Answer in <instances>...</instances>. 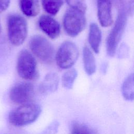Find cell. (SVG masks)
<instances>
[{
  "label": "cell",
  "mask_w": 134,
  "mask_h": 134,
  "mask_svg": "<svg viewBox=\"0 0 134 134\" xmlns=\"http://www.w3.org/2000/svg\"><path fill=\"white\" fill-rule=\"evenodd\" d=\"M8 37L14 46H19L25 40L28 34L26 19L18 14H11L7 19Z\"/></svg>",
  "instance_id": "2"
},
{
  "label": "cell",
  "mask_w": 134,
  "mask_h": 134,
  "mask_svg": "<svg viewBox=\"0 0 134 134\" xmlns=\"http://www.w3.org/2000/svg\"><path fill=\"white\" fill-rule=\"evenodd\" d=\"M10 0H0V13L5 11L9 6Z\"/></svg>",
  "instance_id": "20"
},
{
  "label": "cell",
  "mask_w": 134,
  "mask_h": 134,
  "mask_svg": "<svg viewBox=\"0 0 134 134\" xmlns=\"http://www.w3.org/2000/svg\"><path fill=\"white\" fill-rule=\"evenodd\" d=\"M1 31V23H0V33Z\"/></svg>",
  "instance_id": "23"
},
{
  "label": "cell",
  "mask_w": 134,
  "mask_h": 134,
  "mask_svg": "<svg viewBox=\"0 0 134 134\" xmlns=\"http://www.w3.org/2000/svg\"><path fill=\"white\" fill-rule=\"evenodd\" d=\"M77 76V72L74 69H71L65 72L62 77L63 86L66 89L72 88L74 81Z\"/></svg>",
  "instance_id": "17"
},
{
  "label": "cell",
  "mask_w": 134,
  "mask_h": 134,
  "mask_svg": "<svg viewBox=\"0 0 134 134\" xmlns=\"http://www.w3.org/2000/svg\"><path fill=\"white\" fill-rule=\"evenodd\" d=\"M32 53L42 62L51 64L54 60L55 51L53 45L44 37L40 35L33 36L29 43Z\"/></svg>",
  "instance_id": "3"
},
{
  "label": "cell",
  "mask_w": 134,
  "mask_h": 134,
  "mask_svg": "<svg viewBox=\"0 0 134 134\" xmlns=\"http://www.w3.org/2000/svg\"><path fill=\"white\" fill-rule=\"evenodd\" d=\"M79 125H75L73 126L71 134H79Z\"/></svg>",
  "instance_id": "22"
},
{
  "label": "cell",
  "mask_w": 134,
  "mask_h": 134,
  "mask_svg": "<svg viewBox=\"0 0 134 134\" xmlns=\"http://www.w3.org/2000/svg\"><path fill=\"white\" fill-rule=\"evenodd\" d=\"M83 61L84 70L88 75H92L96 71L95 57L91 50L86 46L83 50Z\"/></svg>",
  "instance_id": "14"
},
{
  "label": "cell",
  "mask_w": 134,
  "mask_h": 134,
  "mask_svg": "<svg viewBox=\"0 0 134 134\" xmlns=\"http://www.w3.org/2000/svg\"><path fill=\"white\" fill-rule=\"evenodd\" d=\"M41 109L35 103L21 104L11 110L8 114L9 123L15 127H22L34 122L38 118Z\"/></svg>",
  "instance_id": "1"
},
{
  "label": "cell",
  "mask_w": 134,
  "mask_h": 134,
  "mask_svg": "<svg viewBox=\"0 0 134 134\" xmlns=\"http://www.w3.org/2000/svg\"><path fill=\"white\" fill-rule=\"evenodd\" d=\"M128 12L126 10H120L114 27L110 31L106 41V50L108 55H115L117 46L126 28Z\"/></svg>",
  "instance_id": "5"
},
{
  "label": "cell",
  "mask_w": 134,
  "mask_h": 134,
  "mask_svg": "<svg viewBox=\"0 0 134 134\" xmlns=\"http://www.w3.org/2000/svg\"><path fill=\"white\" fill-rule=\"evenodd\" d=\"M58 128V124L56 122L52 123L46 130L43 131L42 134H54Z\"/></svg>",
  "instance_id": "19"
},
{
  "label": "cell",
  "mask_w": 134,
  "mask_h": 134,
  "mask_svg": "<svg viewBox=\"0 0 134 134\" xmlns=\"http://www.w3.org/2000/svg\"><path fill=\"white\" fill-rule=\"evenodd\" d=\"M63 24L66 34L71 37H76L86 26V19L85 13L70 8L64 15Z\"/></svg>",
  "instance_id": "6"
},
{
  "label": "cell",
  "mask_w": 134,
  "mask_h": 134,
  "mask_svg": "<svg viewBox=\"0 0 134 134\" xmlns=\"http://www.w3.org/2000/svg\"><path fill=\"white\" fill-rule=\"evenodd\" d=\"M59 79L55 73H49L46 75L39 86L40 92L48 94L55 92L58 86Z\"/></svg>",
  "instance_id": "11"
},
{
  "label": "cell",
  "mask_w": 134,
  "mask_h": 134,
  "mask_svg": "<svg viewBox=\"0 0 134 134\" xmlns=\"http://www.w3.org/2000/svg\"><path fill=\"white\" fill-rule=\"evenodd\" d=\"M79 134H91L88 129L85 127H79Z\"/></svg>",
  "instance_id": "21"
},
{
  "label": "cell",
  "mask_w": 134,
  "mask_h": 134,
  "mask_svg": "<svg viewBox=\"0 0 134 134\" xmlns=\"http://www.w3.org/2000/svg\"><path fill=\"white\" fill-rule=\"evenodd\" d=\"M97 16L100 25L104 27L110 26L113 23L112 2L111 0H97Z\"/></svg>",
  "instance_id": "10"
},
{
  "label": "cell",
  "mask_w": 134,
  "mask_h": 134,
  "mask_svg": "<svg viewBox=\"0 0 134 134\" xmlns=\"http://www.w3.org/2000/svg\"><path fill=\"white\" fill-rule=\"evenodd\" d=\"M17 71L18 75L26 80H35L39 77L37 62L27 50H21L18 57Z\"/></svg>",
  "instance_id": "4"
},
{
  "label": "cell",
  "mask_w": 134,
  "mask_h": 134,
  "mask_svg": "<svg viewBox=\"0 0 134 134\" xmlns=\"http://www.w3.org/2000/svg\"><path fill=\"white\" fill-rule=\"evenodd\" d=\"M19 6L23 13L28 17H35L40 12L39 0H19Z\"/></svg>",
  "instance_id": "13"
},
{
  "label": "cell",
  "mask_w": 134,
  "mask_h": 134,
  "mask_svg": "<svg viewBox=\"0 0 134 134\" xmlns=\"http://www.w3.org/2000/svg\"><path fill=\"white\" fill-rule=\"evenodd\" d=\"M34 87L27 82H19L14 85L9 92V98L12 102L17 104L28 103L33 98Z\"/></svg>",
  "instance_id": "8"
},
{
  "label": "cell",
  "mask_w": 134,
  "mask_h": 134,
  "mask_svg": "<svg viewBox=\"0 0 134 134\" xmlns=\"http://www.w3.org/2000/svg\"><path fill=\"white\" fill-rule=\"evenodd\" d=\"M79 54L78 48L74 43L70 41H64L56 53L57 64L61 69H69L76 62Z\"/></svg>",
  "instance_id": "7"
},
{
  "label": "cell",
  "mask_w": 134,
  "mask_h": 134,
  "mask_svg": "<svg viewBox=\"0 0 134 134\" xmlns=\"http://www.w3.org/2000/svg\"><path fill=\"white\" fill-rule=\"evenodd\" d=\"M44 10L50 15H55L63 4V0H41Z\"/></svg>",
  "instance_id": "16"
},
{
  "label": "cell",
  "mask_w": 134,
  "mask_h": 134,
  "mask_svg": "<svg viewBox=\"0 0 134 134\" xmlns=\"http://www.w3.org/2000/svg\"><path fill=\"white\" fill-rule=\"evenodd\" d=\"M121 92L122 96L126 100H133L134 98V81L133 73L130 74L124 82Z\"/></svg>",
  "instance_id": "15"
},
{
  "label": "cell",
  "mask_w": 134,
  "mask_h": 134,
  "mask_svg": "<svg viewBox=\"0 0 134 134\" xmlns=\"http://www.w3.org/2000/svg\"><path fill=\"white\" fill-rule=\"evenodd\" d=\"M38 25L41 30L49 38L55 39L59 36L61 31L60 24L50 16L42 15L39 19Z\"/></svg>",
  "instance_id": "9"
},
{
  "label": "cell",
  "mask_w": 134,
  "mask_h": 134,
  "mask_svg": "<svg viewBox=\"0 0 134 134\" xmlns=\"http://www.w3.org/2000/svg\"><path fill=\"white\" fill-rule=\"evenodd\" d=\"M70 8L76 9L85 13L86 4L85 0H65Z\"/></svg>",
  "instance_id": "18"
},
{
  "label": "cell",
  "mask_w": 134,
  "mask_h": 134,
  "mask_svg": "<svg viewBox=\"0 0 134 134\" xmlns=\"http://www.w3.org/2000/svg\"><path fill=\"white\" fill-rule=\"evenodd\" d=\"M102 40V32L98 25L95 23H92L90 26L88 33L89 44L95 53H98Z\"/></svg>",
  "instance_id": "12"
}]
</instances>
